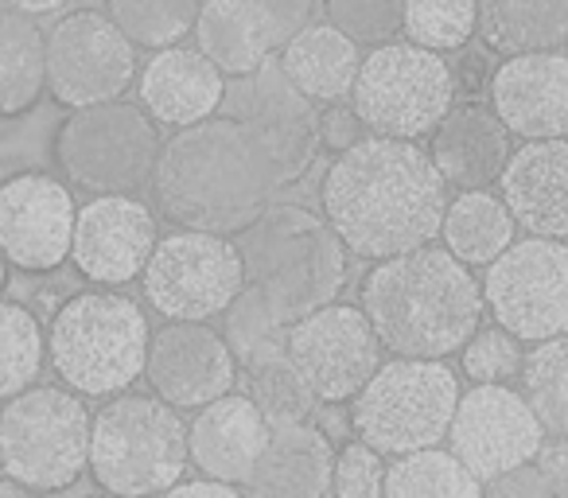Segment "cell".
<instances>
[{
    "instance_id": "34",
    "label": "cell",
    "mask_w": 568,
    "mask_h": 498,
    "mask_svg": "<svg viewBox=\"0 0 568 498\" xmlns=\"http://www.w3.org/2000/svg\"><path fill=\"white\" fill-rule=\"evenodd\" d=\"M48 363V335L36 312L24 304L0 301V402L32 389Z\"/></svg>"
},
{
    "instance_id": "21",
    "label": "cell",
    "mask_w": 568,
    "mask_h": 498,
    "mask_svg": "<svg viewBox=\"0 0 568 498\" xmlns=\"http://www.w3.org/2000/svg\"><path fill=\"white\" fill-rule=\"evenodd\" d=\"M514 156L510 129L483 102H456L428 136V160L440 180L459 191H487Z\"/></svg>"
},
{
    "instance_id": "12",
    "label": "cell",
    "mask_w": 568,
    "mask_h": 498,
    "mask_svg": "<svg viewBox=\"0 0 568 498\" xmlns=\"http://www.w3.org/2000/svg\"><path fill=\"white\" fill-rule=\"evenodd\" d=\"M483 304L518 343L568 335V242L521 237L479 281Z\"/></svg>"
},
{
    "instance_id": "38",
    "label": "cell",
    "mask_w": 568,
    "mask_h": 498,
    "mask_svg": "<svg viewBox=\"0 0 568 498\" xmlns=\"http://www.w3.org/2000/svg\"><path fill=\"white\" fill-rule=\"evenodd\" d=\"M327 24L358 48H386L405 28V0H324Z\"/></svg>"
},
{
    "instance_id": "35",
    "label": "cell",
    "mask_w": 568,
    "mask_h": 498,
    "mask_svg": "<svg viewBox=\"0 0 568 498\" xmlns=\"http://www.w3.org/2000/svg\"><path fill=\"white\" fill-rule=\"evenodd\" d=\"M222 339H226L230 355L237 358V366H261L268 358L284 355V339H288V327L281 324L268 301L257 288L245 285L242 296L222 312Z\"/></svg>"
},
{
    "instance_id": "24",
    "label": "cell",
    "mask_w": 568,
    "mask_h": 498,
    "mask_svg": "<svg viewBox=\"0 0 568 498\" xmlns=\"http://www.w3.org/2000/svg\"><path fill=\"white\" fill-rule=\"evenodd\" d=\"M498 187L526 237L568 242V141L521 144Z\"/></svg>"
},
{
    "instance_id": "32",
    "label": "cell",
    "mask_w": 568,
    "mask_h": 498,
    "mask_svg": "<svg viewBox=\"0 0 568 498\" xmlns=\"http://www.w3.org/2000/svg\"><path fill=\"white\" fill-rule=\"evenodd\" d=\"M203 0H105V17L133 48L164 51L195 32Z\"/></svg>"
},
{
    "instance_id": "17",
    "label": "cell",
    "mask_w": 568,
    "mask_h": 498,
    "mask_svg": "<svg viewBox=\"0 0 568 498\" xmlns=\"http://www.w3.org/2000/svg\"><path fill=\"white\" fill-rule=\"evenodd\" d=\"M79 206L67 180L51 172H17L0 180V250L24 273H55L71 262Z\"/></svg>"
},
{
    "instance_id": "14",
    "label": "cell",
    "mask_w": 568,
    "mask_h": 498,
    "mask_svg": "<svg viewBox=\"0 0 568 498\" xmlns=\"http://www.w3.org/2000/svg\"><path fill=\"white\" fill-rule=\"evenodd\" d=\"M136 79V48L105 12L79 9L48 28V94L63 110L118 102Z\"/></svg>"
},
{
    "instance_id": "42",
    "label": "cell",
    "mask_w": 568,
    "mask_h": 498,
    "mask_svg": "<svg viewBox=\"0 0 568 498\" xmlns=\"http://www.w3.org/2000/svg\"><path fill=\"white\" fill-rule=\"evenodd\" d=\"M483 498H557V495H552L549 479H545L534 459V464H521L514 471H503L483 482Z\"/></svg>"
},
{
    "instance_id": "7",
    "label": "cell",
    "mask_w": 568,
    "mask_h": 498,
    "mask_svg": "<svg viewBox=\"0 0 568 498\" xmlns=\"http://www.w3.org/2000/svg\"><path fill=\"white\" fill-rule=\"evenodd\" d=\"M459 378L436 358H389L351 402V428L378 456L440 448L459 405Z\"/></svg>"
},
{
    "instance_id": "47",
    "label": "cell",
    "mask_w": 568,
    "mask_h": 498,
    "mask_svg": "<svg viewBox=\"0 0 568 498\" xmlns=\"http://www.w3.org/2000/svg\"><path fill=\"white\" fill-rule=\"evenodd\" d=\"M0 498H43L40 490H28V487H20V482H12L9 475L0 479Z\"/></svg>"
},
{
    "instance_id": "19",
    "label": "cell",
    "mask_w": 568,
    "mask_h": 498,
    "mask_svg": "<svg viewBox=\"0 0 568 498\" xmlns=\"http://www.w3.org/2000/svg\"><path fill=\"white\" fill-rule=\"evenodd\" d=\"M144 378L164 405L199 413L234 394L237 358L211 324H164L149 343Z\"/></svg>"
},
{
    "instance_id": "8",
    "label": "cell",
    "mask_w": 568,
    "mask_h": 498,
    "mask_svg": "<svg viewBox=\"0 0 568 498\" xmlns=\"http://www.w3.org/2000/svg\"><path fill=\"white\" fill-rule=\"evenodd\" d=\"M160 125L133 102L74 110L51 136V160L67 183L90 195H136L152 187L160 160Z\"/></svg>"
},
{
    "instance_id": "43",
    "label": "cell",
    "mask_w": 568,
    "mask_h": 498,
    "mask_svg": "<svg viewBox=\"0 0 568 498\" xmlns=\"http://www.w3.org/2000/svg\"><path fill=\"white\" fill-rule=\"evenodd\" d=\"M261 9H265V17L273 20L281 48L293 40L301 28L312 24V20H308L312 17V0H261Z\"/></svg>"
},
{
    "instance_id": "25",
    "label": "cell",
    "mask_w": 568,
    "mask_h": 498,
    "mask_svg": "<svg viewBox=\"0 0 568 498\" xmlns=\"http://www.w3.org/2000/svg\"><path fill=\"white\" fill-rule=\"evenodd\" d=\"M191 35H195V48L230 82L250 79L281 55V40L261 0H203Z\"/></svg>"
},
{
    "instance_id": "41",
    "label": "cell",
    "mask_w": 568,
    "mask_h": 498,
    "mask_svg": "<svg viewBox=\"0 0 568 498\" xmlns=\"http://www.w3.org/2000/svg\"><path fill=\"white\" fill-rule=\"evenodd\" d=\"M316 136H320V149L332 152V156H343V152H351L358 141H366L371 133H366V125L358 121L355 105L335 102V105H320Z\"/></svg>"
},
{
    "instance_id": "33",
    "label": "cell",
    "mask_w": 568,
    "mask_h": 498,
    "mask_svg": "<svg viewBox=\"0 0 568 498\" xmlns=\"http://www.w3.org/2000/svg\"><path fill=\"white\" fill-rule=\"evenodd\" d=\"M526 405L541 420L545 436H568V335L534 343L518 374Z\"/></svg>"
},
{
    "instance_id": "48",
    "label": "cell",
    "mask_w": 568,
    "mask_h": 498,
    "mask_svg": "<svg viewBox=\"0 0 568 498\" xmlns=\"http://www.w3.org/2000/svg\"><path fill=\"white\" fill-rule=\"evenodd\" d=\"M4 285H9V257L0 250V293H4Z\"/></svg>"
},
{
    "instance_id": "5",
    "label": "cell",
    "mask_w": 568,
    "mask_h": 498,
    "mask_svg": "<svg viewBox=\"0 0 568 498\" xmlns=\"http://www.w3.org/2000/svg\"><path fill=\"white\" fill-rule=\"evenodd\" d=\"M152 327L144 308L118 288L74 293L48 332V363L71 394L121 397L149 363Z\"/></svg>"
},
{
    "instance_id": "4",
    "label": "cell",
    "mask_w": 568,
    "mask_h": 498,
    "mask_svg": "<svg viewBox=\"0 0 568 498\" xmlns=\"http://www.w3.org/2000/svg\"><path fill=\"white\" fill-rule=\"evenodd\" d=\"M234 245L245 285L265 296L284 327L335 304L347 285V250L324 214L301 203H273Z\"/></svg>"
},
{
    "instance_id": "36",
    "label": "cell",
    "mask_w": 568,
    "mask_h": 498,
    "mask_svg": "<svg viewBox=\"0 0 568 498\" xmlns=\"http://www.w3.org/2000/svg\"><path fill=\"white\" fill-rule=\"evenodd\" d=\"M245 389H250V402L257 405V413L268 420V428H288V425H304L316 409V394L308 389V382L301 378L288 355L268 358L261 366L245 370Z\"/></svg>"
},
{
    "instance_id": "23",
    "label": "cell",
    "mask_w": 568,
    "mask_h": 498,
    "mask_svg": "<svg viewBox=\"0 0 568 498\" xmlns=\"http://www.w3.org/2000/svg\"><path fill=\"white\" fill-rule=\"evenodd\" d=\"M268 436L273 428L257 413V405L245 394H226L199 409L187 425V456L203 479L237 487L257 467L261 451L268 448Z\"/></svg>"
},
{
    "instance_id": "40",
    "label": "cell",
    "mask_w": 568,
    "mask_h": 498,
    "mask_svg": "<svg viewBox=\"0 0 568 498\" xmlns=\"http://www.w3.org/2000/svg\"><path fill=\"white\" fill-rule=\"evenodd\" d=\"M386 456L363 440H351L335 451L332 495L335 498H386Z\"/></svg>"
},
{
    "instance_id": "10",
    "label": "cell",
    "mask_w": 568,
    "mask_h": 498,
    "mask_svg": "<svg viewBox=\"0 0 568 498\" xmlns=\"http://www.w3.org/2000/svg\"><path fill=\"white\" fill-rule=\"evenodd\" d=\"M456 71L444 55L409 40H394L363 55L351 105L371 136L386 141H420L433 136L444 113L456 105Z\"/></svg>"
},
{
    "instance_id": "15",
    "label": "cell",
    "mask_w": 568,
    "mask_h": 498,
    "mask_svg": "<svg viewBox=\"0 0 568 498\" xmlns=\"http://www.w3.org/2000/svg\"><path fill=\"white\" fill-rule=\"evenodd\" d=\"M382 343L374 335L371 319L355 304H327V308L304 316L288 327L284 355L301 370L316 402L343 405L363 394L366 382L382 366Z\"/></svg>"
},
{
    "instance_id": "30",
    "label": "cell",
    "mask_w": 568,
    "mask_h": 498,
    "mask_svg": "<svg viewBox=\"0 0 568 498\" xmlns=\"http://www.w3.org/2000/svg\"><path fill=\"white\" fill-rule=\"evenodd\" d=\"M518 234V222L506 211L503 195L490 191H459L448 199V211L440 222L444 250L467 270H487L490 262L506 254Z\"/></svg>"
},
{
    "instance_id": "2",
    "label": "cell",
    "mask_w": 568,
    "mask_h": 498,
    "mask_svg": "<svg viewBox=\"0 0 568 498\" xmlns=\"http://www.w3.org/2000/svg\"><path fill=\"white\" fill-rule=\"evenodd\" d=\"M273 191L265 160L226 118L168 136L152 175L160 218L214 237L245 234L273 206Z\"/></svg>"
},
{
    "instance_id": "44",
    "label": "cell",
    "mask_w": 568,
    "mask_h": 498,
    "mask_svg": "<svg viewBox=\"0 0 568 498\" xmlns=\"http://www.w3.org/2000/svg\"><path fill=\"white\" fill-rule=\"evenodd\" d=\"M537 467H541V475L549 479L552 495L568 498V436H557V440L545 444L541 456H537Z\"/></svg>"
},
{
    "instance_id": "45",
    "label": "cell",
    "mask_w": 568,
    "mask_h": 498,
    "mask_svg": "<svg viewBox=\"0 0 568 498\" xmlns=\"http://www.w3.org/2000/svg\"><path fill=\"white\" fill-rule=\"evenodd\" d=\"M160 498H245L237 487L230 482H214V479H180L172 490H164Z\"/></svg>"
},
{
    "instance_id": "39",
    "label": "cell",
    "mask_w": 568,
    "mask_h": 498,
    "mask_svg": "<svg viewBox=\"0 0 568 498\" xmlns=\"http://www.w3.org/2000/svg\"><path fill=\"white\" fill-rule=\"evenodd\" d=\"M464 374L475 382V386H510L521 374V363H526V350L503 327H479L471 335L464 350Z\"/></svg>"
},
{
    "instance_id": "29",
    "label": "cell",
    "mask_w": 568,
    "mask_h": 498,
    "mask_svg": "<svg viewBox=\"0 0 568 498\" xmlns=\"http://www.w3.org/2000/svg\"><path fill=\"white\" fill-rule=\"evenodd\" d=\"M48 94V32L32 17L0 9V121H20Z\"/></svg>"
},
{
    "instance_id": "16",
    "label": "cell",
    "mask_w": 568,
    "mask_h": 498,
    "mask_svg": "<svg viewBox=\"0 0 568 498\" xmlns=\"http://www.w3.org/2000/svg\"><path fill=\"white\" fill-rule=\"evenodd\" d=\"M545 448V428L510 386H471L459 394L448 425V451L479 482L534 464Z\"/></svg>"
},
{
    "instance_id": "49",
    "label": "cell",
    "mask_w": 568,
    "mask_h": 498,
    "mask_svg": "<svg viewBox=\"0 0 568 498\" xmlns=\"http://www.w3.org/2000/svg\"><path fill=\"white\" fill-rule=\"evenodd\" d=\"M94 498H118V495H94Z\"/></svg>"
},
{
    "instance_id": "27",
    "label": "cell",
    "mask_w": 568,
    "mask_h": 498,
    "mask_svg": "<svg viewBox=\"0 0 568 498\" xmlns=\"http://www.w3.org/2000/svg\"><path fill=\"white\" fill-rule=\"evenodd\" d=\"M276 63L284 79L296 87V94H304L320 110V105L351 102L363 51L332 24H308L284 43Z\"/></svg>"
},
{
    "instance_id": "6",
    "label": "cell",
    "mask_w": 568,
    "mask_h": 498,
    "mask_svg": "<svg viewBox=\"0 0 568 498\" xmlns=\"http://www.w3.org/2000/svg\"><path fill=\"white\" fill-rule=\"evenodd\" d=\"M187 420L160 397L121 394L102 405L90 428V475L105 495L160 498L183 479Z\"/></svg>"
},
{
    "instance_id": "1",
    "label": "cell",
    "mask_w": 568,
    "mask_h": 498,
    "mask_svg": "<svg viewBox=\"0 0 568 498\" xmlns=\"http://www.w3.org/2000/svg\"><path fill=\"white\" fill-rule=\"evenodd\" d=\"M320 203L343 250L378 265L440 237L448 183L417 141L366 136L335 156Z\"/></svg>"
},
{
    "instance_id": "13",
    "label": "cell",
    "mask_w": 568,
    "mask_h": 498,
    "mask_svg": "<svg viewBox=\"0 0 568 498\" xmlns=\"http://www.w3.org/2000/svg\"><path fill=\"white\" fill-rule=\"evenodd\" d=\"M316 105L296 94L293 82L284 79L276 59L250 79L230 82L226 98H222V118L234 121L250 136L276 187L301 183L316 164Z\"/></svg>"
},
{
    "instance_id": "11",
    "label": "cell",
    "mask_w": 568,
    "mask_h": 498,
    "mask_svg": "<svg viewBox=\"0 0 568 498\" xmlns=\"http://www.w3.org/2000/svg\"><path fill=\"white\" fill-rule=\"evenodd\" d=\"M141 288L168 324H211L242 296L245 265L234 237L175 230L156 242Z\"/></svg>"
},
{
    "instance_id": "46",
    "label": "cell",
    "mask_w": 568,
    "mask_h": 498,
    "mask_svg": "<svg viewBox=\"0 0 568 498\" xmlns=\"http://www.w3.org/2000/svg\"><path fill=\"white\" fill-rule=\"evenodd\" d=\"M63 4H67V0H9L12 12H24V17H32V20L51 17V12H59Z\"/></svg>"
},
{
    "instance_id": "26",
    "label": "cell",
    "mask_w": 568,
    "mask_h": 498,
    "mask_svg": "<svg viewBox=\"0 0 568 498\" xmlns=\"http://www.w3.org/2000/svg\"><path fill=\"white\" fill-rule=\"evenodd\" d=\"M335 448L324 428L288 425L273 428L268 448L245 479V498H327Z\"/></svg>"
},
{
    "instance_id": "3",
    "label": "cell",
    "mask_w": 568,
    "mask_h": 498,
    "mask_svg": "<svg viewBox=\"0 0 568 498\" xmlns=\"http://www.w3.org/2000/svg\"><path fill=\"white\" fill-rule=\"evenodd\" d=\"M378 343L394 358H436L471 343L483 324V288L440 245L378 262L363 281V304Z\"/></svg>"
},
{
    "instance_id": "28",
    "label": "cell",
    "mask_w": 568,
    "mask_h": 498,
    "mask_svg": "<svg viewBox=\"0 0 568 498\" xmlns=\"http://www.w3.org/2000/svg\"><path fill=\"white\" fill-rule=\"evenodd\" d=\"M475 35L503 59L557 51L568 40V0H479Z\"/></svg>"
},
{
    "instance_id": "20",
    "label": "cell",
    "mask_w": 568,
    "mask_h": 498,
    "mask_svg": "<svg viewBox=\"0 0 568 498\" xmlns=\"http://www.w3.org/2000/svg\"><path fill=\"white\" fill-rule=\"evenodd\" d=\"M490 110L521 141H568V55H514L490 71Z\"/></svg>"
},
{
    "instance_id": "37",
    "label": "cell",
    "mask_w": 568,
    "mask_h": 498,
    "mask_svg": "<svg viewBox=\"0 0 568 498\" xmlns=\"http://www.w3.org/2000/svg\"><path fill=\"white\" fill-rule=\"evenodd\" d=\"M479 28V0H405V28L409 43L436 55L464 51Z\"/></svg>"
},
{
    "instance_id": "22",
    "label": "cell",
    "mask_w": 568,
    "mask_h": 498,
    "mask_svg": "<svg viewBox=\"0 0 568 498\" xmlns=\"http://www.w3.org/2000/svg\"><path fill=\"white\" fill-rule=\"evenodd\" d=\"M226 79L199 48L175 43V48L152 51L141 71V110L156 125H172L175 133L219 118Z\"/></svg>"
},
{
    "instance_id": "50",
    "label": "cell",
    "mask_w": 568,
    "mask_h": 498,
    "mask_svg": "<svg viewBox=\"0 0 568 498\" xmlns=\"http://www.w3.org/2000/svg\"><path fill=\"white\" fill-rule=\"evenodd\" d=\"M565 48H568V40H565Z\"/></svg>"
},
{
    "instance_id": "9",
    "label": "cell",
    "mask_w": 568,
    "mask_h": 498,
    "mask_svg": "<svg viewBox=\"0 0 568 498\" xmlns=\"http://www.w3.org/2000/svg\"><path fill=\"white\" fill-rule=\"evenodd\" d=\"M94 417L67 386H32L0 409V467L28 490H67L90 471Z\"/></svg>"
},
{
    "instance_id": "18",
    "label": "cell",
    "mask_w": 568,
    "mask_h": 498,
    "mask_svg": "<svg viewBox=\"0 0 568 498\" xmlns=\"http://www.w3.org/2000/svg\"><path fill=\"white\" fill-rule=\"evenodd\" d=\"M156 214L136 195H98L79 206L71 262L98 288H121L141 281L156 250Z\"/></svg>"
},
{
    "instance_id": "31",
    "label": "cell",
    "mask_w": 568,
    "mask_h": 498,
    "mask_svg": "<svg viewBox=\"0 0 568 498\" xmlns=\"http://www.w3.org/2000/svg\"><path fill=\"white\" fill-rule=\"evenodd\" d=\"M386 498H483V482L448 448H425L386 467Z\"/></svg>"
}]
</instances>
